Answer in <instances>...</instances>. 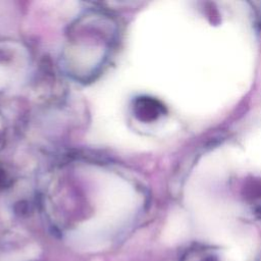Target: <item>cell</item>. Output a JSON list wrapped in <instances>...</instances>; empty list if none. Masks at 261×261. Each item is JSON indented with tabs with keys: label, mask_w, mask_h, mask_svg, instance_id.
Masks as SVG:
<instances>
[{
	"label": "cell",
	"mask_w": 261,
	"mask_h": 261,
	"mask_svg": "<svg viewBox=\"0 0 261 261\" xmlns=\"http://www.w3.org/2000/svg\"><path fill=\"white\" fill-rule=\"evenodd\" d=\"M134 114L143 122H152L166 113L165 106L157 99L149 96L138 97L134 102Z\"/></svg>",
	"instance_id": "1"
},
{
	"label": "cell",
	"mask_w": 261,
	"mask_h": 261,
	"mask_svg": "<svg viewBox=\"0 0 261 261\" xmlns=\"http://www.w3.org/2000/svg\"><path fill=\"white\" fill-rule=\"evenodd\" d=\"M184 261H220L218 253L205 246H194L189 251Z\"/></svg>",
	"instance_id": "2"
},
{
	"label": "cell",
	"mask_w": 261,
	"mask_h": 261,
	"mask_svg": "<svg viewBox=\"0 0 261 261\" xmlns=\"http://www.w3.org/2000/svg\"><path fill=\"white\" fill-rule=\"evenodd\" d=\"M40 250L35 247H29L24 251L21 252H13L7 253L0 256V261H29L35 259L39 256Z\"/></svg>",
	"instance_id": "3"
},
{
	"label": "cell",
	"mask_w": 261,
	"mask_h": 261,
	"mask_svg": "<svg viewBox=\"0 0 261 261\" xmlns=\"http://www.w3.org/2000/svg\"><path fill=\"white\" fill-rule=\"evenodd\" d=\"M6 181H7V175H6V173L4 172V170L0 169V188L4 187L5 184H6Z\"/></svg>",
	"instance_id": "4"
}]
</instances>
